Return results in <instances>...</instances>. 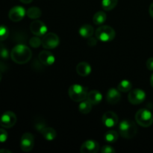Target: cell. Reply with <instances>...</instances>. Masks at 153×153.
Wrapping results in <instances>:
<instances>
[{
	"instance_id": "cell-10",
	"label": "cell",
	"mask_w": 153,
	"mask_h": 153,
	"mask_svg": "<svg viewBox=\"0 0 153 153\" xmlns=\"http://www.w3.org/2000/svg\"><path fill=\"white\" fill-rule=\"evenodd\" d=\"M31 33L37 37H42L47 32V26L42 21L34 20L30 25Z\"/></svg>"
},
{
	"instance_id": "cell-31",
	"label": "cell",
	"mask_w": 153,
	"mask_h": 153,
	"mask_svg": "<svg viewBox=\"0 0 153 153\" xmlns=\"http://www.w3.org/2000/svg\"><path fill=\"white\" fill-rule=\"evenodd\" d=\"M88 39H89V40H88V44H89V46H94L97 44V37H96V38H94V37H91L90 38H88Z\"/></svg>"
},
{
	"instance_id": "cell-16",
	"label": "cell",
	"mask_w": 153,
	"mask_h": 153,
	"mask_svg": "<svg viewBox=\"0 0 153 153\" xmlns=\"http://www.w3.org/2000/svg\"><path fill=\"white\" fill-rule=\"evenodd\" d=\"M86 100H88L93 105H97L100 104L102 100V95L100 91L94 90L88 93Z\"/></svg>"
},
{
	"instance_id": "cell-19",
	"label": "cell",
	"mask_w": 153,
	"mask_h": 153,
	"mask_svg": "<svg viewBox=\"0 0 153 153\" xmlns=\"http://www.w3.org/2000/svg\"><path fill=\"white\" fill-rule=\"evenodd\" d=\"M41 134L43 135V137L46 139V140H49V141H52L56 137L57 133L55 131V130L53 128H51V127H46L45 126L43 129L41 130Z\"/></svg>"
},
{
	"instance_id": "cell-12",
	"label": "cell",
	"mask_w": 153,
	"mask_h": 153,
	"mask_svg": "<svg viewBox=\"0 0 153 153\" xmlns=\"http://www.w3.org/2000/svg\"><path fill=\"white\" fill-rule=\"evenodd\" d=\"M102 121L105 126L107 128H112L118 123V117L114 112L109 111L103 114Z\"/></svg>"
},
{
	"instance_id": "cell-8",
	"label": "cell",
	"mask_w": 153,
	"mask_h": 153,
	"mask_svg": "<svg viewBox=\"0 0 153 153\" xmlns=\"http://www.w3.org/2000/svg\"><path fill=\"white\" fill-rule=\"evenodd\" d=\"M34 146V139L32 134L26 132L22 134L20 140V148L23 152H28L31 151Z\"/></svg>"
},
{
	"instance_id": "cell-17",
	"label": "cell",
	"mask_w": 153,
	"mask_h": 153,
	"mask_svg": "<svg viewBox=\"0 0 153 153\" xmlns=\"http://www.w3.org/2000/svg\"><path fill=\"white\" fill-rule=\"evenodd\" d=\"M76 72L79 76L86 77L91 74V67L88 63L80 62L76 66Z\"/></svg>"
},
{
	"instance_id": "cell-4",
	"label": "cell",
	"mask_w": 153,
	"mask_h": 153,
	"mask_svg": "<svg viewBox=\"0 0 153 153\" xmlns=\"http://www.w3.org/2000/svg\"><path fill=\"white\" fill-rule=\"evenodd\" d=\"M95 35L97 40L100 41L109 42L114 39L116 33L114 29L109 25H102L96 30Z\"/></svg>"
},
{
	"instance_id": "cell-9",
	"label": "cell",
	"mask_w": 153,
	"mask_h": 153,
	"mask_svg": "<svg viewBox=\"0 0 153 153\" xmlns=\"http://www.w3.org/2000/svg\"><path fill=\"white\" fill-rule=\"evenodd\" d=\"M146 93L141 89H134L128 94V100L132 105H139L146 99Z\"/></svg>"
},
{
	"instance_id": "cell-7",
	"label": "cell",
	"mask_w": 153,
	"mask_h": 153,
	"mask_svg": "<svg viewBox=\"0 0 153 153\" xmlns=\"http://www.w3.org/2000/svg\"><path fill=\"white\" fill-rule=\"evenodd\" d=\"M16 123V116L10 111H5L0 118V125L6 128L13 127Z\"/></svg>"
},
{
	"instance_id": "cell-30",
	"label": "cell",
	"mask_w": 153,
	"mask_h": 153,
	"mask_svg": "<svg viewBox=\"0 0 153 153\" xmlns=\"http://www.w3.org/2000/svg\"><path fill=\"white\" fill-rule=\"evenodd\" d=\"M146 67L150 71H153V58H149L146 61Z\"/></svg>"
},
{
	"instance_id": "cell-14",
	"label": "cell",
	"mask_w": 153,
	"mask_h": 153,
	"mask_svg": "<svg viewBox=\"0 0 153 153\" xmlns=\"http://www.w3.org/2000/svg\"><path fill=\"white\" fill-rule=\"evenodd\" d=\"M120 91L115 88H111L106 94V101L111 105H115L119 102L121 100Z\"/></svg>"
},
{
	"instance_id": "cell-15",
	"label": "cell",
	"mask_w": 153,
	"mask_h": 153,
	"mask_svg": "<svg viewBox=\"0 0 153 153\" xmlns=\"http://www.w3.org/2000/svg\"><path fill=\"white\" fill-rule=\"evenodd\" d=\"M39 61L42 64L46 66H51L55 63V58L53 54L48 51H42L38 55Z\"/></svg>"
},
{
	"instance_id": "cell-25",
	"label": "cell",
	"mask_w": 153,
	"mask_h": 153,
	"mask_svg": "<svg viewBox=\"0 0 153 153\" xmlns=\"http://www.w3.org/2000/svg\"><path fill=\"white\" fill-rule=\"evenodd\" d=\"M131 87H132V85L130 81L123 80L118 84L117 89L120 92H128L131 89Z\"/></svg>"
},
{
	"instance_id": "cell-20",
	"label": "cell",
	"mask_w": 153,
	"mask_h": 153,
	"mask_svg": "<svg viewBox=\"0 0 153 153\" xmlns=\"http://www.w3.org/2000/svg\"><path fill=\"white\" fill-rule=\"evenodd\" d=\"M92 106L93 105L88 100H85L80 102V104L79 105V110L80 113L83 114H88L91 111Z\"/></svg>"
},
{
	"instance_id": "cell-13",
	"label": "cell",
	"mask_w": 153,
	"mask_h": 153,
	"mask_svg": "<svg viewBox=\"0 0 153 153\" xmlns=\"http://www.w3.org/2000/svg\"><path fill=\"white\" fill-rule=\"evenodd\" d=\"M100 150V145L96 140H88L84 142L80 148L82 153H97Z\"/></svg>"
},
{
	"instance_id": "cell-26",
	"label": "cell",
	"mask_w": 153,
	"mask_h": 153,
	"mask_svg": "<svg viewBox=\"0 0 153 153\" xmlns=\"http://www.w3.org/2000/svg\"><path fill=\"white\" fill-rule=\"evenodd\" d=\"M29 44L31 47L38 48L42 45V40H40L37 36L33 37L29 40Z\"/></svg>"
},
{
	"instance_id": "cell-3",
	"label": "cell",
	"mask_w": 153,
	"mask_h": 153,
	"mask_svg": "<svg viewBox=\"0 0 153 153\" xmlns=\"http://www.w3.org/2000/svg\"><path fill=\"white\" fill-rule=\"evenodd\" d=\"M69 97L74 102H82L86 100L88 90L81 85H73L70 87L68 91Z\"/></svg>"
},
{
	"instance_id": "cell-35",
	"label": "cell",
	"mask_w": 153,
	"mask_h": 153,
	"mask_svg": "<svg viewBox=\"0 0 153 153\" xmlns=\"http://www.w3.org/2000/svg\"><path fill=\"white\" fill-rule=\"evenodd\" d=\"M0 153H11L10 150H7V149H0Z\"/></svg>"
},
{
	"instance_id": "cell-22",
	"label": "cell",
	"mask_w": 153,
	"mask_h": 153,
	"mask_svg": "<svg viewBox=\"0 0 153 153\" xmlns=\"http://www.w3.org/2000/svg\"><path fill=\"white\" fill-rule=\"evenodd\" d=\"M106 19H107V16L105 12L98 11L94 14V17H93V22L95 25H100L105 22Z\"/></svg>"
},
{
	"instance_id": "cell-28",
	"label": "cell",
	"mask_w": 153,
	"mask_h": 153,
	"mask_svg": "<svg viewBox=\"0 0 153 153\" xmlns=\"http://www.w3.org/2000/svg\"><path fill=\"white\" fill-rule=\"evenodd\" d=\"M7 132L3 128H0V143H4L7 140Z\"/></svg>"
},
{
	"instance_id": "cell-21",
	"label": "cell",
	"mask_w": 153,
	"mask_h": 153,
	"mask_svg": "<svg viewBox=\"0 0 153 153\" xmlns=\"http://www.w3.org/2000/svg\"><path fill=\"white\" fill-rule=\"evenodd\" d=\"M26 15L28 16V18H30V19H36L41 16L42 11L39 7H31L27 10Z\"/></svg>"
},
{
	"instance_id": "cell-34",
	"label": "cell",
	"mask_w": 153,
	"mask_h": 153,
	"mask_svg": "<svg viewBox=\"0 0 153 153\" xmlns=\"http://www.w3.org/2000/svg\"><path fill=\"white\" fill-rule=\"evenodd\" d=\"M19 1H20L21 2L24 3V4H29V3H31L33 0H19Z\"/></svg>"
},
{
	"instance_id": "cell-2",
	"label": "cell",
	"mask_w": 153,
	"mask_h": 153,
	"mask_svg": "<svg viewBox=\"0 0 153 153\" xmlns=\"http://www.w3.org/2000/svg\"><path fill=\"white\" fill-rule=\"evenodd\" d=\"M137 132L136 124L133 121L125 120L119 124V133L123 137L126 139L133 138Z\"/></svg>"
},
{
	"instance_id": "cell-36",
	"label": "cell",
	"mask_w": 153,
	"mask_h": 153,
	"mask_svg": "<svg viewBox=\"0 0 153 153\" xmlns=\"http://www.w3.org/2000/svg\"><path fill=\"white\" fill-rule=\"evenodd\" d=\"M150 84L153 88V73H152V76H151V78H150Z\"/></svg>"
},
{
	"instance_id": "cell-1",
	"label": "cell",
	"mask_w": 153,
	"mask_h": 153,
	"mask_svg": "<svg viewBox=\"0 0 153 153\" xmlns=\"http://www.w3.org/2000/svg\"><path fill=\"white\" fill-rule=\"evenodd\" d=\"M32 56V52L29 47L23 44H18L12 49L10 58L16 64H24L28 63Z\"/></svg>"
},
{
	"instance_id": "cell-11",
	"label": "cell",
	"mask_w": 153,
	"mask_h": 153,
	"mask_svg": "<svg viewBox=\"0 0 153 153\" xmlns=\"http://www.w3.org/2000/svg\"><path fill=\"white\" fill-rule=\"evenodd\" d=\"M26 14L25 8L22 6H14L8 13L9 19L13 22H19Z\"/></svg>"
},
{
	"instance_id": "cell-23",
	"label": "cell",
	"mask_w": 153,
	"mask_h": 153,
	"mask_svg": "<svg viewBox=\"0 0 153 153\" xmlns=\"http://www.w3.org/2000/svg\"><path fill=\"white\" fill-rule=\"evenodd\" d=\"M118 133L114 130H109L105 134V140L108 143H115L118 139Z\"/></svg>"
},
{
	"instance_id": "cell-33",
	"label": "cell",
	"mask_w": 153,
	"mask_h": 153,
	"mask_svg": "<svg viewBox=\"0 0 153 153\" xmlns=\"http://www.w3.org/2000/svg\"><path fill=\"white\" fill-rule=\"evenodd\" d=\"M149 14H150V16L153 18V2L150 4V6H149Z\"/></svg>"
},
{
	"instance_id": "cell-18",
	"label": "cell",
	"mask_w": 153,
	"mask_h": 153,
	"mask_svg": "<svg viewBox=\"0 0 153 153\" xmlns=\"http://www.w3.org/2000/svg\"><path fill=\"white\" fill-rule=\"evenodd\" d=\"M94 34V28L92 25L85 24L79 28V34L84 38H90Z\"/></svg>"
},
{
	"instance_id": "cell-29",
	"label": "cell",
	"mask_w": 153,
	"mask_h": 153,
	"mask_svg": "<svg viewBox=\"0 0 153 153\" xmlns=\"http://www.w3.org/2000/svg\"><path fill=\"white\" fill-rule=\"evenodd\" d=\"M101 152L102 153H112L115 152V149H114L112 146H108V145H105L103 147H102Z\"/></svg>"
},
{
	"instance_id": "cell-32",
	"label": "cell",
	"mask_w": 153,
	"mask_h": 153,
	"mask_svg": "<svg viewBox=\"0 0 153 153\" xmlns=\"http://www.w3.org/2000/svg\"><path fill=\"white\" fill-rule=\"evenodd\" d=\"M0 55L3 58H7V55H8V52H7V50L4 48H2L1 51H0Z\"/></svg>"
},
{
	"instance_id": "cell-27",
	"label": "cell",
	"mask_w": 153,
	"mask_h": 153,
	"mask_svg": "<svg viewBox=\"0 0 153 153\" xmlns=\"http://www.w3.org/2000/svg\"><path fill=\"white\" fill-rule=\"evenodd\" d=\"M9 35V30L5 25H0V40H4Z\"/></svg>"
},
{
	"instance_id": "cell-37",
	"label": "cell",
	"mask_w": 153,
	"mask_h": 153,
	"mask_svg": "<svg viewBox=\"0 0 153 153\" xmlns=\"http://www.w3.org/2000/svg\"><path fill=\"white\" fill-rule=\"evenodd\" d=\"M1 78H2V76H1V73H0V82H1Z\"/></svg>"
},
{
	"instance_id": "cell-24",
	"label": "cell",
	"mask_w": 153,
	"mask_h": 153,
	"mask_svg": "<svg viewBox=\"0 0 153 153\" xmlns=\"http://www.w3.org/2000/svg\"><path fill=\"white\" fill-rule=\"evenodd\" d=\"M118 0H102V7L104 10H111L117 6Z\"/></svg>"
},
{
	"instance_id": "cell-6",
	"label": "cell",
	"mask_w": 153,
	"mask_h": 153,
	"mask_svg": "<svg viewBox=\"0 0 153 153\" xmlns=\"http://www.w3.org/2000/svg\"><path fill=\"white\" fill-rule=\"evenodd\" d=\"M59 37L55 33H47L42 38V46L45 49H55L59 45Z\"/></svg>"
},
{
	"instance_id": "cell-5",
	"label": "cell",
	"mask_w": 153,
	"mask_h": 153,
	"mask_svg": "<svg viewBox=\"0 0 153 153\" xmlns=\"http://www.w3.org/2000/svg\"><path fill=\"white\" fill-rule=\"evenodd\" d=\"M135 120L142 127L150 126L153 123V116L147 109H140L135 114Z\"/></svg>"
}]
</instances>
